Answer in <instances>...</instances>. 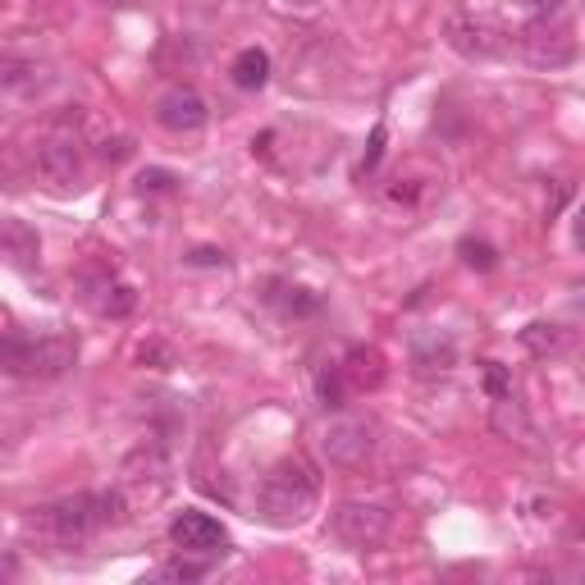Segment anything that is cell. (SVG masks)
Listing matches in <instances>:
<instances>
[{
	"instance_id": "cell-25",
	"label": "cell",
	"mask_w": 585,
	"mask_h": 585,
	"mask_svg": "<svg viewBox=\"0 0 585 585\" xmlns=\"http://www.w3.org/2000/svg\"><path fill=\"white\" fill-rule=\"evenodd\" d=\"M380 151H384V129H375V138H371V151H366V170L380 161Z\"/></svg>"
},
{
	"instance_id": "cell-16",
	"label": "cell",
	"mask_w": 585,
	"mask_h": 585,
	"mask_svg": "<svg viewBox=\"0 0 585 585\" xmlns=\"http://www.w3.org/2000/svg\"><path fill=\"white\" fill-rule=\"evenodd\" d=\"M316 394H321V407L343 412V399H347V375H343V366H339V362H334V366H325V371L316 375Z\"/></svg>"
},
{
	"instance_id": "cell-5",
	"label": "cell",
	"mask_w": 585,
	"mask_h": 585,
	"mask_svg": "<svg viewBox=\"0 0 585 585\" xmlns=\"http://www.w3.org/2000/svg\"><path fill=\"white\" fill-rule=\"evenodd\" d=\"M32 161H37V174L60 192L83 183V142H78L73 129H51L42 142H37Z\"/></svg>"
},
{
	"instance_id": "cell-14",
	"label": "cell",
	"mask_w": 585,
	"mask_h": 585,
	"mask_svg": "<svg viewBox=\"0 0 585 585\" xmlns=\"http://www.w3.org/2000/svg\"><path fill=\"white\" fill-rule=\"evenodd\" d=\"M343 375H347V384H357V389H375L384 380L380 353H375V347H353L347 362H343Z\"/></svg>"
},
{
	"instance_id": "cell-19",
	"label": "cell",
	"mask_w": 585,
	"mask_h": 585,
	"mask_svg": "<svg viewBox=\"0 0 585 585\" xmlns=\"http://www.w3.org/2000/svg\"><path fill=\"white\" fill-rule=\"evenodd\" d=\"M457 252H462L466 265H476V270H494V261H498L494 248H490V243H476V239H462Z\"/></svg>"
},
{
	"instance_id": "cell-15",
	"label": "cell",
	"mask_w": 585,
	"mask_h": 585,
	"mask_svg": "<svg viewBox=\"0 0 585 585\" xmlns=\"http://www.w3.org/2000/svg\"><path fill=\"white\" fill-rule=\"evenodd\" d=\"M37 60H6V73H0V83H6V92L10 97H23V92H37Z\"/></svg>"
},
{
	"instance_id": "cell-26",
	"label": "cell",
	"mask_w": 585,
	"mask_h": 585,
	"mask_svg": "<svg viewBox=\"0 0 585 585\" xmlns=\"http://www.w3.org/2000/svg\"><path fill=\"white\" fill-rule=\"evenodd\" d=\"M576 243L585 248V202H581V211H576Z\"/></svg>"
},
{
	"instance_id": "cell-4",
	"label": "cell",
	"mask_w": 585,
	"mask_h": 585,
	"mask_svg": "<svg viewBox=\"0 0 585 585\" xmlns=\"http://www.w3.org/2000/svg\"><path fill=\"white\" fill-rule=\"evenodd\" d=\"M375 435L380 425L371 416H357V412H339L325 421L321 431V453L334 462V466H362L375 448Z\"/></svg>"
},
{
	"instance_id": "cell-1",
	"label": "cell",
	"mask_w": 585,
	"mask_h": 585,
	"mask_svg": "<svg viewBox=\"0 0 585 585\" xmlns=\"http://www.w3.org/2000/svg\"><path fill=\"white\" fill-rule=\"evenodd\" d=\"M129 517V498L124 490H101V494H69L56 498L47 508L32 513V531L42 535L56 549H83V544L105 531V526H120Z\"/></svg>"
},
{
	"instance_id": "cell-21",
	"label": "cell",
	"mask_w": 585,
	"mask_h": 585,
	"mask_svg": "<svg viewBox=\"0 0 585 585\" xmlns=\"http://www.w3.org/2000/svg\"><path fill=\"white\" fill-rule=\"evenodd\" d=\"M155 576H161V581H202L206 576V563H188V554H183L179 563H165Z\"/></svg>"
},
{
	"instance_id": "cell-3",
	"label": "cell",
	"mask_w": 585,
	"mask_h": 585,
	"mask_svg": "<svg viewBox=\"0 0 585 585\" xmlns=\"http://www.w3.org/2000/svg\"><path fill=\"white\" fill-rule=\"evenodd\" d=\"M78 362V343L69 334H10L6 371L14 380H60Z\"/></svg>"
},
{
	"instance_id": "cell-20",
	"label": "cell",
	"mask_w": 585,
	"mask_h": 585,
	"mask_svg": "<svg viewBox=\"0 0 585 585\" xmlns=\"http://www.w3.org/2000/svg\"><path fill=\"white\" fill-rule=\"evenodd\" d=\"M563 6H567V0H522V10H526V19H531L535 28H544L549 19H558Z\"/></svg>"
},
{
	"instance_id": "cell-2",
	"label": "cell",
	"mask_w": 585,
	"mask_h": 585,
	"mask_svg": "<svg viewBox=\"0 0 585 585\" xmlns=\"http://www.w3.org/2000/svg\"><path fill=\"white\" fill-rule=\"evenodd\" d=\"M321 498V476L302 453H289L280 457L270 472L261 476V490H256V513L261 522L270 526H297L306 522V513L316 508Z\"/></svg>"
},
{
	"instance_id": "cell-6",
	"label": "cell",
	"mask_w": 585,
	"mask_h": 585,
	"mask_svg": "<svg viewBox=\"0 0 585 585\" xmlns=\"http://www.w3.org/2000/svg\"><path fill=\"white\" fill-rule=\"evenodd\" d=\"M334 535L343 544H353V549H375V544L389 539V531H394V513L384 508V503H366V498H347L339 503L334 513Z\"/></svg>"
},
{
	"instance_id": "cell-12",
	"label": "cell",
	"mask_w": 585,
	"mask_h": 585,
	"mask_svg": "<svg viewBox=\"0 0 585 585\" xmlns=\"http://www.w3.org/2000/svg\"><path fill=\"white\" fill-rule=\"evenodd\" d=\"M448 42H453L462 56H494V51H498L494 32H490L485 23H476V19H453V23H448Z\"/></svg>"
},
{
	"instance_id": "cell-11",
	"label": "cell",
	"mask_w": 585,
	"mask_h": 585,
	"mask_svg": "<svg viewBox=\"0 0 585 585\" xmlns=\"http://www.w3.org/2000/svg\"><path fill=\"white\" fill-rule=\"evenodd\" d=\"M229 78H233V88L239 92H261L270 83V56L261 47H243L229 64Z\"/></svg>"
},
{
	"instance_id": "cell-13",
	"label": "cell",
	"mask_w": 585,
	"mask_h": 585,
	"mask_svg": "<svg viewBox=\"0 0 585 585\" xmlns=\"http://www.w3.org/2000/svg\"><path fill=\"white\" fill-rule=\"evenodd\" d=\"M494 431H498V435H508V440H522V444L535 440V425L526 421V412H522V403H517L513 394L494 399Z\"/></svg>"
},
{
	"instance_id": "cell-7",
	"label": "cell",
	"mask_w": 585,
	"mask_h": 585,
	"mask_svg": "<svg viewBox=\"0 0 585 585\" xmlns=\"http://www.w3.org/2000/svg\"><path fill=\"white\" fill-rule=\"evenodd\" d=\"M170 544L188 558H215V554L229 549V531L202 508H183L170 522Z\"/></svg>"
},
{
	"instance_id": "cell-8",
	"label": "cell",
	"mask_w": 585,
	"mask_h": 585,
	"mask_svg": "<svg viewBox=\"0 0 585 585\" xmlns=\"http://www.w3.org/2000/svg\"><path fill=\"white\" fill-rule=\"evenodd\" d=\"M161 124L170 129V133H198L206 120H211V110H206V101L192 92V88H174V92H165V101H161Z\"/></svg>"
},
{
	"instance_id": "cell-10",
	"label": "cell",
	"mask_w": 585,
	"mask_h": 585,
	"mask_svg": "<svg viewBox=\"0 0 585 585\" xmlns=\"http://www.w3.org/2000/svg\"><path fill=\"white\" fill-rule=\"evenodd\" d=\"M453 362H457V343H453V334H444V330H421V334L412 339V366H416L421 375L453 371Z\"/></svg>"
},
{
	"instance_id": "cell-22",
	"label": "cell",
	"mask_w": 585,
	"mask_h": 585,
	"mask_svg": "<svg viewBox=\"0 0 585 585\" xmlns=\"http://www.w3.org/2000/svg\"><path fill=\"white\" fill-rule=\"evenodd\" d=\"M485 389H490V399L513 394V384H508V375H503V366H498V362H485Z\"/></svg>"
},
{
	"instance_id": "cell-23",
	"label": "cell",
	"mask_w": 585,
	"mask_h": 585,
	"mask_svg": "<svg viewBox=\"0 0 585 585\" xmlns=\"http://www.w3.org/2000/svg\"><path fill=\"white\" fill-rule=\"evenodd\" d=\"M170 183H174V179H170L165 170H151V174H142V192H147V188H151V192H165Z\"/></svg>"
},
{
	"instance_id": "cell-9",
	"label": "cell",
	"mask_w": 585,
	"mask_h": 585,
	"mask_svg": "<svg viewBox=\"0 0 585 585\" xmlns=\"http://www.w3.org/2000/svg\"><path fill=\"white\" fill-rule=\"evenodd\" d=\"M88 302L101 311V316H110V321H124V316H133V306H138V293L120 280V275H92L88 280Z\"/></svg>"
},
{
	"instance_id": "cell-24",
	"label": "cell",
	"mask_w": 585,
	"mask_h": 585,
	"mask_svg": "<svg viewBox=\"0 0 585 585\" xmlns=\"http://www.w3.org/2000/svg\"><path fill=\"white\" fill-rule=\"evenodd\" d=\"M188 261H192V265H224V252H211V248H206V252H192Z\"/></svg>"
},
{
	"instance_id": "cell-18",
	"label": "cell",
	"mask_w": 585,
	"mask_h": 585,
	"mask_svg": "<svg viewBox=\"0 0 585 585\" xmlns=\"http://www.w3.org/2000/svg\"><path fill=\"white\" fill-rule=\"evenodd\" d=\"M522 343L531 347V353H554V347H563V330L558 325H544V321H535V325H526L522 330Z\"/></svg>"
},
{
	"instance_id": "cell-17",
	"label": "cell",
	"mask_w": 585,
	"mask_h": 585,
	"mask_svg": "<svg viewBox=\"0 0 585 585\" xmlns=\"http://www.w3.org/2000/svg\"><path fill=\"white\" fill-rule=\"evenodd\" d=\"M6 252H10L19 265H28V261L37 256V233H32L23 220H10V224H6Z\"/></svg>"
}]
</instances>
